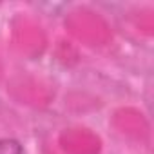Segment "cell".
Masks as SVG:
<instances>
[{
  "label": "cell",
  "instance_id": "cell-1",
  "mask_svg": "<svg viewBox=\"0 0 154 154\" xmlns=\"http://www.w3.org/2000/svg\"><path fill=\"white\" fill-rule=\"evenodd\" d=\"M0 154H24V147L17 140H0Z\"/></svg>",
  "mask_w": 154,
  "mask_h": 154
}]
</instances>
